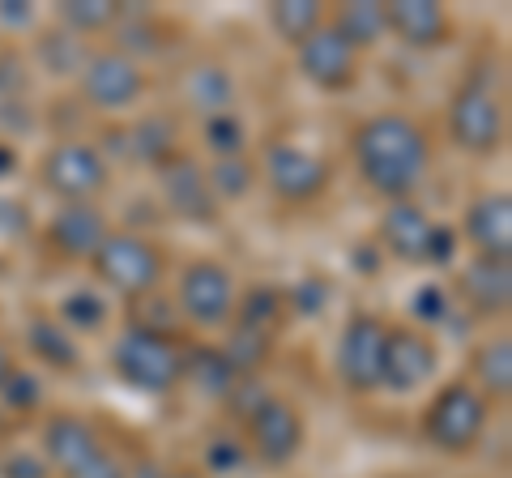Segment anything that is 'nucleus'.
I'll return each mask as SVG.
<instances>
[{
    "label": "nucleus",
    "mask_w": 512,
    "mask_h": 478,
    "mask_svg": "<svg viewBox=\"0 0 512 478\" xmlns=\"http://www.w3.org/2000/svg\"><path fill=\"white\" fill-rule=\"evenodd\" d=\"M128 154L146 167H163L175 154H184V116L180 111H141V116L128 124Z\"/></svg>",
    "instance_id": "4be33fe9"
},
{
    "label": "nucleus",
    "mask_w": 512,
    "mask_h": 478,
    "mask_svg": "<svg viewBox=\"0 0 512 478\" xmlns=\"http://www.w3.org/2000/svg\"><path fill=\"white\" fill-rule=\"evenodd\" d=\"M163 478H205V474H197V470H171V474H163Z\"/></svg>",
    "instance_id": "37998d69"
},
{
    "label": "nucleus",
    "mask_w": 512,
    "mask_h": 478,
    "mask_svg": "<svg viewBox=\"0 0 512 478\" xmlns=\"http://www.w3.org/2000/svg\"><path fill=\"white\" fill-rule=\"evenodd\" d=\"M154 180H158V197H163V205L180 222H188V227H214L218 222L222 205L210 193V180H205L201 158H192L188 150L175 154L171 163H163L154 171Z\"/></svg>",
    "instance_id": "dca6fc26"
},
{
    "label": "nucleus",
    "mask_w": 512,
    "mask_h": 478,
    "mask_svg": "<svg viewBox=\"0 0 512 478\" xmlns=\"http://www.w3.org/2000/svg\"><path fill=\"white\" fill-rule=\"evenodd\" d=\"M30 231V214H26V205L22 201H9V197H0V239H18Z\"/></svg>",
    "instance_id": "4c0bfd02"
},
{
    "label": "nucleus",
    "mask_w": 512,
    "mask_h": 478,
    "mask_svg": "<svg viewBox=\"0 0 512 478\" xmlns=\"http://www.w3.org/2000/svg\"><path fill=\"white\" fill-rule=\"evenodd\" d=\"M111 235V222L99 201L56 205L52 218L43 222V248L64 265H90L99 244Z\"/></svg>",
    "instance_id": "2eb2a0df"
},
{
    "label": "nucleus",
    "mask_w": 512,
    "mask_h": 478,
    "mask_svg": "<svg viewBox=\"0 0 512 478\" xmlns=\"http://www.w3.org/2000/svg\"><path fill=\"white\" fill-rule=\"evenodd\" d=\"M99 449H107V444H103L99 427H94L86 414L56 410V414H47L43 427H39V453H43V461H47V466H52L60 478L77 474Z\"/></svg>",
    "instance_id": "6ab92c4d"
},
{
    "label": "nucleus",
    "mask_w": 512,
    "mask_h": 478,
    "mask_svg": "<svg viewBox=\"0 0 512 478\" xmlns=\"http://www.w3.org/2000/svg\"><path fill=\"white\" fill-rule=\"evenodd\" d=\"M376 244L384 257L397 265L423 269V265H448L457 252V231L440 227L419 201H393L376 218Z\"/></svg>",
    "instance_id": "423d86ee"
},
{
    "label": "nucleus",
    "mask_w": 512,
    "mask_h": 478,
    "mask_svg": "<svg viewBox=\"0 0 512 478\" xmlns=\"http://www.w3.org/2000/svg\"><path fill=\"white\" fill-rule=\"evenodd\" d=\"M453 295L474 321H504L512 308V261L466 257L453 274Z\"/></svg>",
    "instance_id": "f3484780"
},
{
    "label": "nucleus",
    "mask_w": 512,
    "mask_h": 478,
    "mask_svg": "<svg viewBox=\"0 0 512 478\" xmlns=\"http://www.w3.org/2000/svg\"><path fill=\"white\" fill-rule=\"evenodd\" d=\"M26 346L35 350V355H39L52 372H73L77 363H82V350H77L73 333L64 329L56 316H35V321L26 325Z\"/></svg>",
    "instance_id": "a878e982"
},
{
    "label": "nucleus",
    "mask_w": 512,
    "mask_h": 478,
    "mask_svg": "<svg viewBox=\"0 0 512 478\" xmlns=\"http://www.w3.org/2000/svg\"><path fill=\"white\" fill-rule=\"evenodd\" d=\"M325 18H329V9L320 5V0H274V5L265 9L269 30H274L286 47H299L312 30L325 26Z\"/></svg>",
    "instance_id": "bb28decb"
},
{
    "label": "nucleus",
    "mask_w": 512,
    "mask_h": 478,
    "mask_svg": "<svg viewBox=\"0 0 512 478\" xmlns=\"http://www.w3.org/2000/svg\"><path fill=\"white\" fill-rule=\"evenodd\" d=\"M180 116L210 120L222 111H235V73L214 56H197L180 69Z\"/></svg>",
    "instance_id": "aec40b11"
},
{
    "label": "nucleus",
    "mask_w": 512,
    "mask_h": 478,
    "mask_svg": "<svg viewBox=\"0 0 512 478\" xmlns=\"http://www.w3.org/2000/svg\"><path fill=\"white\" fill-rule=\"evenodd\" d=\"M444 133L470 158H495L508 141V99L500 82L483 73H466L444 103Z\"/></svg>",
    "instance_id": "f03ea898"
},
{
    "label": "nucleus",
    "mask_w": 512,
    "mask_h": 478,
    "mask_svg": "<svg viewBox=\"0 0 512 478\" xmlns=\"http://www.w3.org/2000/svg\"><path fill=\"white\" fill-rule=\"evenodd\" d=\"M295 65L303 73V82H312L325 94L355 90L359 77H363V56L329 26V18H325V26L312 30V35L295 47Z\"/></svg>",
    "instance_id": "4468645a"
},
{
    "label": "nucleus",
    "mask_w": 512,
    "mask_h": 478,
    "mask_svg": "<svg viewBox=\"0 0 512 478\" xmlns=\"http://www.w3.org/2000/svg\"><path fill=\"white\" fill-rule=\"evenodd\" d=\"M389 18V35L410 47V52H440L444 43H453V13L436 0H393L384 5Z\"/></svg>",
    "instance_id": "412c9836"
},
{
    "label": "nucleus",
    "mask_w": 512,
    "mask_h": 478,
    "mask_svg": "<svg viewBox=\"0 0 512 478\" xmlns=\"http://www.w3.org/2000/svg\"><path fill=\"white\" fill-rule=\"evenodd\" d=\"M180 385L197 389L201 397H210V402H222V397L231 393L235 385V368L227 363L218 346L201 342V346H184V380Z\"/></svg>",
    "instance_id": "393cba45"
},
{
    "label": "nucleus",
    "mask_w": 512,
    "mask_h": 478,
    "mask_svg": "<svg viewBox=\"0 0 512 478\" xmlns=\"http://www.w3.org/2000/svg\"><path fill=\"white\" fill-rule=\"evenodd\" d=\"M13 167H18V150H13L9 141H0V180L13 175Z\"/></svg>",
    "instance_id": "ea45409f"
},
{
    "label": "nucleus",
    "mask_w": 512,
    "mask_h": 478,
    "mask_svg": "<svg viewBox=\"0 0 512 478\" xmlns=\"http://www.w3.org/2000/svg\"><path fill=\"white\" fill-rule=\"evenodd\" d=\"M269 397H274V393H269V385L261 376H235V385H231V393L222 397V402H227V410L235 414L239 423H248L252 414L269 402Z\"/></svg>",
    "instance_id": "473e14b6"
},
{
    "label": "nucleus",
    "mask_w": 512,
    "mask_h": 478,
    "mask_svg": "<svg viewBox=\"0 0 512 478\" xmlns=\"http://www.w3.org/2000/svg\"><path fill=\"white\" fill-rule=\"evenodd\" d=\"M350 163L384 205L414 201L431 175V133L410 111H372L350 129Z\"/></svg>",
    "instance_id": "f257e3e1"
},
{
    "label": "nucleus",
    "mask_w": 512,
    "mask_h": 478,
    "mask_svg": "<svg viewBox=\"0 0 512 478\" xmlns=\"http://www.w3.org/2000/svg\"><path fill=\"white\" fill-rule=\"evenodd\" d=\"M461 239H466L470 257L512 261V197L508 188H487L470 197L461 214Z\"/></svg>",
    "instance_id": "a211bd4d"
},
{
    "label": "nucleus",
    "mask_w": 512,
    "mask_h": 478,
    "mask_svg": "<svg viewBox=\"0 0 512 478\" xmlns=\"http://www.w3.org/2000/svg\"><path fill=\"white\" fill-rule=\"evenodd\" d=\"M466 380L491 406H508V397H512V342H508V333H491V338H483L474 346Z\"/></svg>",
    "instance_id": "5701e85b"
},
{
    "label": "nucleus",
    "mask_w": 512,
    "mask_h": 478,
    "mask_svg": "<svg viewBox=\"0 0 512 478\" xmlns=\"http://www.w3.org/2000/svg\"><path fill=\"white\" fill-rule=\"evenodd\" d=\"M69 478H128V466H124V457L116 449H99L82 470L69 474Z\"/></svg>",
    "instance_id": "e433bc0d"
},
{
    "label": "nucleus",
    "mask_w": 512,
    "mask_h": 478,
    "mask_svg": "<svg viewBox=\"0 0 512 478\" xmlns=\"http://www.w3.org/2000/svg\"><path fill=\"white\" fill-rule=\"evenodd\" d=\"M384 346H389V321L380 312L346 316V325L338 333V350H333V372H338L346 393H355V397L380 393Z\"/></svg>",
    "instance_id": "9d476101"
},
{
    "label": "nucleus",
    "mask_w": 512,
    "mask_h": 478,
    "mask_svg": "<svg viewBox=\"0 0 512 478\" xmlns=\"http://www.w3.org/2000/svg\"><path fill=\"white\" fill-rule=\"evenodd\" d=\"M90 274L94 282L111 291L124 304H137V299L154 295L167 278V248L158 244L146 231H116L99 244V252L90 257Z\"/></svg>",
    "instance_id": "7ed1b4c3"
},
{
    "label": "nucleus",
    "mask_w": 512,
    "mask_h": 478,
    "mask_svg": "<svg viewBox=\"0 0 512 478\" xmlns=\"http://www.w3.org/2000/svg\"><path fill=\"white\" fill-rule=\"evenodd\" d=\"M120 13L124 5H116V0H64V5H56V26H64L77 39H94L111 35Z\"/></svg>",
    "instance_id": "cd10ccee"
},
{
    "label": "nucleus",
    "mask_w": 512,
    "mask_h": 478,
    "mask_svg": "<svg viewBox=\"0 0 512 478\" xmlns=\"http://www.w3.org/2000/svg\"><path fill=\"white\" fill-rule=\"evenodd\" d=\"M35 56L43 60V69L52 77H77L82 65H86V56H90V47H86V39H77L64 26H56L47 39H39Z\"/></svg>",
    "instance_id": "7c9ffc66"
},
{
    "label": "nucleus",
    "mask_w": 512,
    "mask_h": 478,
    "mask_svg": "<svg viewBox=\"0 0 512 478\" xmlns=\"http://www.w3.org/2000/svg\"><path fill=\"white\" fill-rule=\"evenodd\" d=\"M9 372H13V350L0 342V385H5V376H9Z\"/></svg>",
    "instance_id": "79ce46f5"
},
{
    "label": "nucleus",
    "mask_w": 512,
    "mask_h": 478,
    "mask_svg": "<svg viewBox=\"0 0 512 478\" xmlns=\"http://www.w3.org/2000/svg\"><path fill=\"white\" fill-rule=\"evenodd\" d=\"M256 175L269 188V197L282 205H316L333 184V167L316 150L295 146V141H269Z\"/></svg>",
    "instance_id": "1a4fd4ad"
},
{
    "label": "nucleus",
    "mask_w": 512,
    "mask_h": 478,
    "mask_svg": "<svg viewBox=\"0 0 512 478\" xmlns=\"http://www.w3.org/2000/svg\"><path fill=\"white\" fill-rule=\"evenodd\" d=\"M150 94L146 65L128 60L116 47H90L82 73H77V99L94 111H133Z\"/></svg>",
    "instance_id": "9b49d317"
},
{
    "label": "nucleus",
    "mask_w": 512,
    "mask_h": 478,
    "mask_svg": "<svg viewBox=\"0 0 512 478\" xmlns=\"http://www.w3.org/2000/svg\"><path fill=\"white\" fill-rule=\"evenodd\" d=\"M201 137H205V150L214 158H235V154H248V124L239 111H222V116L201 120Z\"/></svg>",
    "instance_id": "2f4dec72"
},
{
    "label": "nucleus",
    "mask_w": 512,
    "mask_h": 478,
    "mask_svg": "<svg viewBox=\"0 0 512 478\" xmlns=\"http://www.w3.org/2000/svg\"><path fill=\"white\" fill-rule=\"evenodd\" d=\"M303 440H308V423H303V410L291 397L274 393L269 402L244 423V444L248 453L261 461L265 470H286L291 461L303 453Z\"/></svg>",
    "instance_id": "f8f14e48"
},
{
    "label": "nucleus",
    "mask_w": 512,
    "mask_h": 478,
    "mask_svg": "<svg viewBox=\"0 0 512 478\" xmlns=\"http://www.w3.org/2000/svg\"><path fill=\"white\" fill-rule=\"evenodd\" d=\"M205 180H210V193L218 205H239L261 184V175H256L252 154H235V158H214V163L205 167Z\"/></svg>",
    "instance_id": "c85d7f7f"
},
{
    "label": "nucleus",
    "mask_w": 512,
    "mask_h": 478,
    "mask_svg": "<svg viewBox=\"0 0 512 478\" xmlns=\"http://www.w3.org/2000/svg\"><path fill=\"white\" fill-rule=\"evenodd\" d=\"M35 180L47 197H56L60 205L77 201H99L111 188V158H103L99 141L86 137H60L56 146H47L39 154Z\"/></svg>",
    "instance_id": "0eeeda50"
},
{
    "label": "nucleus",
    "mask_w": 512,
    "mask_h": 478,
    "mask_svg": "<svg viewBox=\"0 0 512 478\" xmlns=\"http://www.w3.org/2000/svg\"><path fill=\"white\" fill-rule=\"evenodd\" d=\"M440 372V346L427 329L419 325H389V346H384V393H419L427 389Z\"/></svg>",
    "instance_id": "ddd939ff"
},
{
    "label": "nucleus",
    "mask_w": 512,
    "mask_h": 478,
    "mask_svg": "<svg viewBox=\"0 0 512 478\" xmlns=\"http://www.w3.org/2000/svg\"><path fill=\"white\" fill-rule=\"evenodd\" d=\"M9 274V261H5V252H0V278H5Z\"/></svg>",
    "instance_id": "c03bdc74"
},
{
    "label": "nucleus",
    "mask_w": 512,
    "mask_h": 478,
    "mask_svg": "<svg viewBox=\"0 0 512 478\" xmlns=\"http://www.w3.org/2000/svg\"><path fill=\"white\" fill-rule=\"evenodd\" d=\"M0 18H5L9 26H26L30 18H35V9H30V5H18V9H13V0H0Z\"/></svg>",
    "instance_id": "58836bf2"
},
{
    "label": "nucleus",
    "mask_w": 512,
    "mask_h": 478,
    "mask_svg": "<svg viewBox=\"0 0 512 478\" xmlns=\"http://www.w3.org/2000/svg\"><path fill=\"white\" fill-rule=\"evenodd\" d=\"M56 321H60L64 329H69V325H86V329L94 333V329H99V325L107 321V308H103L94 295H86V291H73V295L60 304V316H56Z\"/></svg>",
    "instance_id": "72a5a7b5"
},
{
    "label": "nucleus",
    "mask_w": 512,
    "mask_h": 478,
    "mask_svg": "<svg viewBox=\"0 0 512 478\" xmlns=\"http://www.w3.org/2000/svg\"><path fill=\"white\" fill-rule=\"evenodd\" d=\"M329 26L355 47V52H372L389 39V18H384V0H346V5L329 9Z\"/></svg>",
    "instance_id": "b1692460"
},
{
    "label": "nucleus",
    "mask_w": 512,
    "mask_h": 478,
    "mask_svg": "<svg viewBox=\"0 0 512 478\" xmlns=\"http://www.w3.org/2000/svg\"><path fill=\"white\" fill-rule=\"evenodd\" d=\"M128 478H163V470H158L154 461L141 457V461H133V466H128Z\"/></svg>",
    "instance_id": "a19ab883"
},
{
    "label": "nucleus",
    "mask_w": 512,
    "mask_h": 478,
    "mask_svg": "<svg viewBox=\"0 0 512 478\" xmlns=\"http://www.w3.org/2000/svg\"><path fill=\"white\" fill-rule=\"evenodd\" d=\"M0 397H5V402L22 414V410H30V406H39V402H43V380L13 368V372L5 376V385H0Z\"/></svg>",
    "instance_id": "f704fd0d"
},
{
    "label": "nucleus",
    "mask_w": 512,
    "mask_h": 478,
    "mask_svg": "<svg viewBox=\"0 0 512 478\" xmlns=\"http://www.w3.org/2000/svg\"><path fill=\"white\" fill-rule=\"evenodd\" d=\"M0 478H52V466L39 449H9L0 457Z\"/></svg>",
    "instance_id": "c9c22d12"
},
{
    "label": "nucleus",
    "mask_w": 512,
    "mask_h": 478,
    "mask_svg": "<svg viewBox=\"0 0 512 478\" xmlns=\"http://www.w3.org/2000/svg\"><path fill=\"white\" fill-rule=\"evenodd\" d=\"M491 402L478 393L470 380H444V385L427 397V406L419 414V436L427 449H436L444 457H466L478 449V440L491 427Z\"/></svg>",
    "instance_id": "20e7f679"
},
{
    "label": "nucleus",
    "mask_w": 512,
    "mask_h": 478,
    "mask_svg": "<svg viewBox=\"0 0 512 478\" xmlns=\"http://www.w3.org/2000/svg\"><path fill=\"white\" fill-rule=\"evenodd\" d=\"M107 363L120 376V385H128L133 393H146V397H167L184 380V346L171 338H158V333L141 325H128V321L111 338Z\"/></svg>",
    "instance_id": "39448f33"
},
{
    "label": "nucleus",
    "mask_w": 512,
    "mask_h": 478,
    "mask_svg": "<svg viewBox=\"0 0 512 478\" xmlns=\"http://www.w3.org/2000/svg\"><path fill=\"white\" fill-rule=\"evenodd\" d=\"M235 304H239V282L235 269L222 265L218 257H192L180 278H175V312L180 321L201 329V333H218L235 321Z\"/></svg>",
    "instance_id": "6e6552de"
},
{
    "label": "nucleus",
    "mask_w": 512,
    "mask_h": 478,
    "mask_svg": "<svg viewBox=\"0 0 512 478\" xmlns=\"http://www.w3.org/2000/svg\"><path fill=\"white\" fill-rule=\"evenodd\" d=\"M222 355H227V363L235 368V376H261V368L269 363V355H274V338L252 325H239L231 321L227 325V338H222Z\"/></svg>",
    "instance_id": "c756f323"
}]
</instances>
